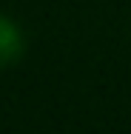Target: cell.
Masks as SVG:
<instances>
[{
  "label": "cell",
  "instance_id": "1",
  "mask_svg": "<svg viewBox=\"0 0 131 134\" xmlns=\"http://www.w3.org/2000/svg\"><path fill=\"white\" fill-rule=\"evenodd\" d=\"M23 49V40L17 34V29L12 26L6 17H0V66H9Z\"/></svg>",
  "mask_w": 131,
  "mask_h": 134
}]
</instances>
